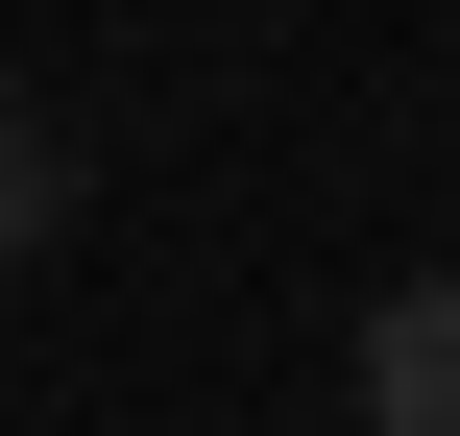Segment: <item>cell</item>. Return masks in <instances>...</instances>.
Listing matches in <instances>:
<instances>
[{
	"label": "cell",
	"instance_id": "cell-2",
	"mask_svg": "<svg viewBox=\"0 0 460 436\" xmlns=\"http://www.w3.org/2000/svg\"><path fill=\"white\" fill-rule=\"evenodd\" d=\"M49 243H73V146L0 97V267H49Z\"/></svg>",
	"mask_w": 460,
	"mask_h": 436
},
{
	"label": "cell",
	"instance_id": "cell-1",
	"mask_svg": "<svg viewBox=\"0 0 460 436\" xmlns=\"http://www.w3.org/2000/svg\"><path fill=\"white\" fill-rule=\"evenodd\" d=\"M364 413L388 436H460V267H412V291L364 316Z\"/></svg>",
	"mask_w": 460,
	"mask_h": 436
}]
</instances>
